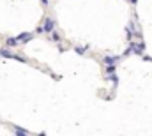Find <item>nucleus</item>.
<instances>
[{"instance_id":"obj_1","label":"nucleus","mask_w":152,"mask_h":136,"mask_svg":"<svg viewBox=\"0 0 152 136\" xmlns=\"http://www.w3.org/2000/svg\"><path fill=\"white\" fill-rule=\"evenodd\" d=\"M0 55L4 57V58H16V60H21V62H25V58L23 57H20V55H14L12 51H9L7 48H2L0 50Z\"/></svg>"},{"instance_id":"obj_2","label":"nucleus","mask_w":152,"mask_h":136,"mask_svg":"<svg viewBox=\"0 0 152 136\" xmlns=\"http://www.w3.org/2000/svg\"><path fill=\"white\" fill-rule=\"evenodd\" d=\"M42 27H44V32L51 34V32L55 30V20H53V18H46V20H44V25H42Z\"/></svg>"},{"instance_id":"obj_3","label":"nucleus","mask_w":152,"mask_h":136,"mask_svg":"<svg viewBox=\"0 0 152 136\" xmlns=\"http://www.w3.org/2000/svg\"><path fill=\"white\" fill-rule=\"evenodd\" d=\"M16 39H18L21 44H25V42H28V41H32V39H34V34H30V32H23V34L16 35Z\"/></svg>"},{"instance_id":"obj_4","label":"nucleus","mask_w":152,"mask_h":136,"mask_svg":"<svg viewBox=\"0 0 152 136\" xmlns=\"http://www.w3.org/2000/svg\"><path fill=\"white\" fill-rule=\"evenodd\" d=\"M118 60H120V57H118V55H115V57H112V55H104V57H103V62H104V66L117 64Z\"/></svg>"},{"instance_id":"obj_5","label":"nucleus","mask_w":152,"mask_h":136,"mask_svg":"<svg viewBox=\"0 0 152 136\" xmlns=\"http://www.w3.org/2000/svg\"><path fill=\"white\" fill-rule=\"evenodd\" d=\"M20 44V41L16 39V37H7L5 39V46H9V48H14V46H18Z\"/></svg>"},{"instance_id":"obj_6","label":"nucleus","mask_w":152,"mask_h":136,"mask_svg":"<svg viewBox=\"0 0 152 136\" xmlns=\"http://www.w3.org/2000/svg\"><path fill=\"white\" fill-rule=\"evenodd\" d=\"M14 135L16 136H28L27 135V131H25L23 127H20V126H14Z\"/></svg>"},{"instance_id":"obj_7","label":"nucleus","mask_w":152,"mask_h":136,"mask_svg":"<svg viewBox=\"0 0 152 136\" xmlns=\"http://www.w3.org/2000/svg\"><path fill=\"white\" fill-rule=\"evenodd\" d=\"M87 50H88V44H85V46H75V51L78 55H85Z\"/></svg>"},{"instance_id":"obj_8","label":"nucleus","mask_w":152,"mask_h":136,"mask_svg":"<svg viewBox=\"0 0 152 136\" xmlns=\"http://www.w3.org/2000/svg\"><path fill=\"white\" fill-rule=\"evenodd\" d=\"M115 71H117V66L112 64V66H106L104 67V72H106V76H110V74H115Z\"/></svg>"},{"instance_id":"obj_9","label":"nucleus","mask_w":152,"mask_h":136,"mask_svg":"<svg viewBox=\"0 0 152 136\" xmlns=\"http://www.w3.org/2000/svg\"><path fill=\"white\" fill-rule=\"evenodd\" d=\"M50 39H51L53 42H58V41H60V34H58V32H51Z\"/></svg>"},{"instance_id":"obj_10","label":"nucleus","mask_w":152,"mask_h":136,"mask_svg":"<svg viewBox=\"0 0 152 136\" xmlns=\"http://www.w3.org/2000/svg\"><path fill=\"white\" fill-rule=\"evenodd\" d=\"M108 78H110V81L113 83V87H117V85H118V76H115V74H110Z\"/></svg>"},{"instance_id":"obj_11","label":"nucleus","mask_w":152,"mask_h":136,"mask_svg":"<svg viewBox=\"0 0 152 136\" xmlns=\"http://www.w3.org/2000/svg\"><path fill=\"white\" fill-rule=\"evenodd\" d=\"M36 32H37V34H42V32H44V27H37V30H36Z\"/></svg>"},{"instance_id":"obj_12","label":"nucleus","mask_w":152,"mask_h":136,"mask_svg":"<svg viewBox=\"0 0 152 136\" xmlns=\"http://www.w3.org/2000/svg\"><path fill=\"white\" fill-rule=\"evenodd\" d=\"M41 4H44V5H46V4H48V0H41Z\"/></svg>"},{"instance_id":"obj_13","label":"nucleus","mask_w":152,"mask_h":136,"mask_svg":"<svg viewBox=\"0 0 152 136\" xmlns=\"http://www.w3.org/2000/svg\"><path fill=\"white\" fill-rule=\"evenodd\" d=\"M127 2H131V4H136V2H138V0H127Z\"/></svg>"},{"instance_id":"obj_14","label":"nucleus","mask_w":152,"mask_h":136,"mask_svg":"<svg viewBox=\"0 0 152 136\" xmlns=\"http://www.w3.org/2000/svg\"><path fill=\"white\" fill-rule=\"evenodd\" d=\"M37 136H46V135H44V133H41V135H37Z\"/></svg>"}]
</instances>
